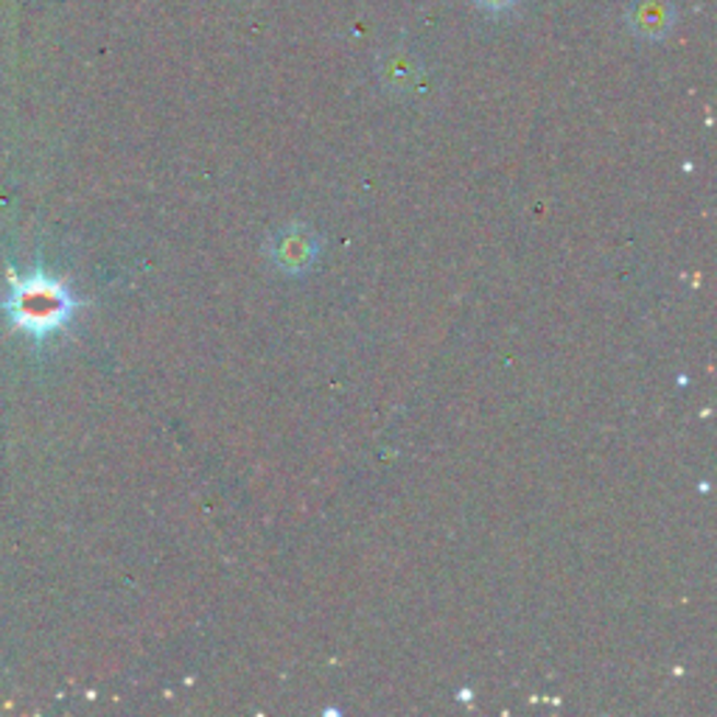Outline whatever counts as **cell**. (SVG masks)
<instances>
[{
  "label": "cell",
  "mask_w": 717,
  "mask_h": 717,
  "mask_svg": "<svg viewBox=\"0 0 717 717\" xmlns=\"http://www.w3.org/2000/svg\"><path fill=\"white\" fill-rule=\"evenodd\" d=\"M483 3H488V7H505L510 0H483Z\"/></svg>",
  "instance_id": "cell-3"
},
{
  "label": "cell",
  "mask_w": 717,
  "mask_h": 717,
  "mask_svg": "<svg viewBox=\"0 0 717 717\" xmlns=\"http://www.w3.org/2000/svg\"><path fill=\"white\" fill-rule=\"evenodd\" d=\"M7 312L14 328L26 331L32 337H48L70 317L73 300L65 292V286L48 275H28L14 278Z\"/></svg>",
  "instance_id": "cell-1"
},
{
  "label": "cell",
  "mask_w": 717,
  "mask_h": 717,
  "mask_svg": "<svg viewBox=\"0 0 717 717\" xmlns=\"http://www.w3.org/2000/svg\"><path fill=\"white\" fill-rule=\"evenodd\" d=\"M273 253L280 267L289 269V273H298V269H303L305 264L314 258L317 247H314L312 233L294 228V230H284V233L275 239Z\"/></svg>",
  "instance_id": "cell-2"
}]
</instances>
